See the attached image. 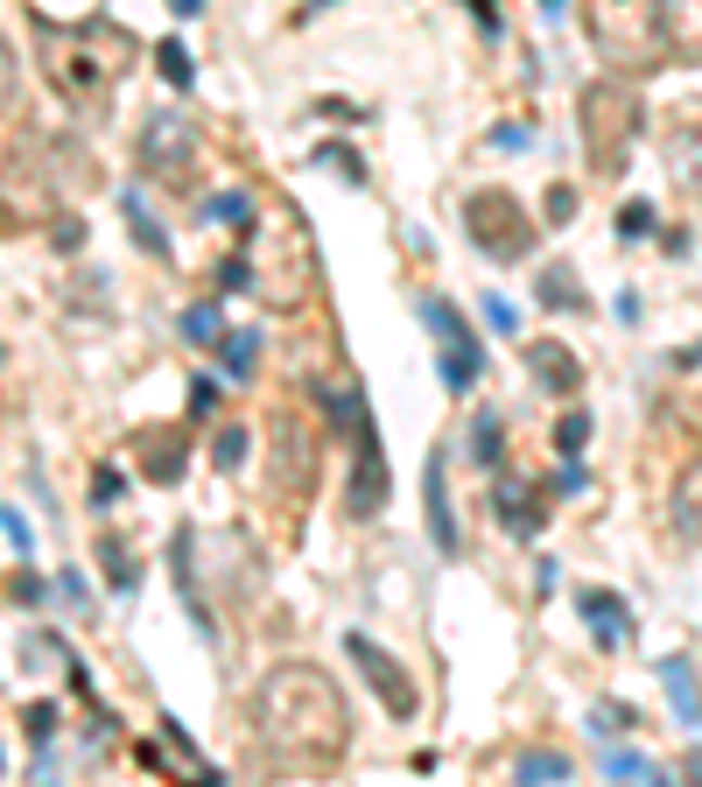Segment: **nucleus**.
Wrapping results in <instances>:
<instances>
[{
    "label": "nucleus",
    "instance_id": "15",
    "mask_svg": "<svg viewBox=\"0 0 702 787\" xmlns=\"http://www.w3.org/2000/svg\"><path fill=\"white\" fill-rule=\"evenodd\" d=\"M492 507H499V521L513 528V534H534L541 528V507H534V493L520 479H499V493H492Z\"/></svg>",
    "mask_w": 702,
    "mask_h": 787
},
{
    "label": "nucleus",
    "instance_id": "29",
    "mask_svg": "<svg viewBox=\"0 0 702 787\" xmlns=\"http://www.w3.org/2000/svg\"><path fill=\"white\" fill-rule=\"evenodd\" d=\"M618 232H625V240H639V232H653V212H647V204H625V212H618Z\"/></svg>",
    "mask_w": 702,
    "mask_h": 787
},
{
    "label": "nucleus",
    "instance_id": "8",
    "mask_svg": "<svg viewBox=\"0 0 702 787\" xmlns=\"http://www.w3.org/2000/svg\"><path fill=\"white\" fill-rule=\"evenodd\" d=\"M386 507V457H380V436L372 422L352 429V479H345V513L352 521H372Z\"/></svg>",
    "mask_w": 702,
    "mask_h": 787
},
{
    "label": "nucleus",
    "instance_id": "9",
    "mask_svg": "<svg viewBox=\"0 0 702 787\" xmlns=\"http://www.w3.org/2000/svg\"><path fill=\"white\" fill-rule=\"evenodd\" d=\"M309 479H317V436L303 429V415L275 408V493L303 499Z\"/></svg>",
    "mask_w": 702,
    "mask_h": 787
},
{
    "label": "nucleus",
    "instance_id": "30",
    "mask_svg": "<svg viewBox=\"0 0 702 787\" xmlns=\"http://www.w3.org/2000/svg\"><path fill=\"white\" fill-rule=\"evenodd\" d=\"M625 724H633V710H590V732H597V738L625 732Z\"/></svg>",
    "mask_w": 702,
    "mask_h": 787
},
{
    "label": "nucleus",
    "instance_id": "7",
    "mask_svg": "<svg viewBox=\"0 0 702 787\" xmlns=\"http://www.w3.org/2000/svg\"><path fill=\"white\" fill-rule=\"evenodd\" d=\"M141 162H148V176H169V183L197 176V134L183 127V113H155L141 127Z\"/></svg>",
    "mask_w": 702,
    "mask_h": 787
},
{
    "label": "nucleus",
    "instance_id": "20",
    "mask_svg": "<svg viewBox=\"0 0 702 787\" xmlns=\"http://www.w3.org/2000/svg\"><path fill=\"white\" fill-rule=\"evenodd\" d=\"M604 774L611 780H661V760H647V752H604Z\"/></svg>",
    "mask_w": 702,
    "mask_h": 787
},
{
    "label": "nucleus",
    "instance_id": "3",
    "mask_svg": "<svg viewBox=\"0 0 702 787\" xmlns=\"http://www.w3.org/2000/svg\"><path fill=\"white\" fill-rule=\"evenodd\" d=\"M584 22H590V42L618 64L647 71L667 42V22H661V0H584Z\"/></svg>",
    "mask_w": 702,
    "mask_h": 787
},
{
    "label": "nucleus",
    "instance_id": "18",
    "mask_svg": "<svg viewBox=\"0 0 702 787\" xmlns=\"http://www.w3.org/2000/svg\"><path fill=\"white\" fill-rule=\"evenodd\" d=\"M218 338H226V309L218 303L183 309V345H218Z\"/></svg>",
    "mask_w": 702,
    "mask_h": 787
},
{
    "label": "nucleus",
    "instance_id": "33",
    "mask_svg": "<svg viewBox=\"0 0 702 787\" xmlns=\"http://www.w3.org/2000/svg\"><path fill=\"white\" fill-rule=\"evenodd\" d=\"M0 528H8V542H14V548H28V521H22L14 507H0Z\"/></svg>",
    "mask_w": 702,
    "mask_h": 787
},
{
    "label": "nucleus",
    "instance_id": "1",
    "mask_svg": "<svg viewBox=\"0 0 702 787\" xmlns=\"http://www.w3.org/2000/svg\"><path fill=\"white\" fill-rule=\"evenodd\" d=\"M253 724H260V746L281 752L289 766H331L352 738V718H345V696L323 668L309 661H289L260 682L253 696Z\"/></svg>",
    "mask_w": 702,
    "mask_h": 787
},
{
    "label": "nucleus",
    "instance_id": "34",
    "mask_svg": "<svg viewBox=\"0 0 702 787\" xmlns=\"http://www.w3.org/2000/svg\"><path fill=\"white\" fill-rule=\"evenodd\" d=\"M218 281H226V289H246L253 267H246V261H226V267H218Z\"/></svg>",
    "mask_w": 702,
    "mask_h": 787
},
{
    "label": "nucleus",
    "instance_id": "23",
    "mask_svg": "<svg viewBox=\"0 0 702 787\" xmlns=\"http://www.w3.org/2000/svg\"><path fill=\"white\" fill-rule=\"evenodd\" d=\"M499 429H506V422H499L492 408L477 415V422H471V457H485V465H499Z\"/></svg>",
    "mask_w": 702,
    "mask_h": 787
},
{
    "label": "nucleus",
    "instance_id": "17",
    "mask_svg": "<svg viewBox=\"0 0 702 787\" xmlns=\"http://www.w3.org/2000/svg\"><path fill=\"white\" fill-rule=\"evenodd\" d=\"M513 780H527V787H548V780H570V752H520L513 760Z\"/></svg>",
    "mask_w": 702,
    "mask_h": 787
},
{
    "label": "nucleus",
    "instance_id": "36",
    "mask_svg": "<svg viewBox=\"0 0 702 787\" xmlns=\"http://www.w3.org/2000/svg\"><path fill=\"white\" fill-rule=\"evenodd\" d=\"M169 8H176V14H204V0H169Z\"/></svg>",
    "mask_w": 702,
    "mask_h": 787
},
{
    "label": "nucleus",
    "instance_id": "10",
    "mask_svg": "<svg viewBox=\"0 0 702 787\" xmlns=\"http://www.w3.org/2000/svg\"><path fill=\"white\" fill-rule=\"evenodd\" d=\"M345 655H352L358 668H366V682H372V689H380V703L394 710V718H414V703H422V696H414L408 668H400L394 655H386V647H372L366 633H352V640H345Z\"/></svg>",
    "mask_w": 702,
    "mask_h": 787
},
{
    "label": "nucleus",
    "instance_id": "32",
    "mask_svg": "<svg viewBox=\"0 0 702 787\" xmlns=\"http://www.w3.org/2000/svg\"><path fill=\"white\" fill-rule=\"evenodd\" d=\"M570 212H576V190H562V183H556V190H548V218H556V226H562V218H570Z\"/></svg>",
    "mask_w": 702,
    "mask_h": 787
},
{
    "label": "nucleus",
    "instance_id": "37",
    "mask_svg": "<svg viewBox=\"0 0 702 787\" xmlns=\"http://www.w3.org/2000/svg\"><path fill=\"white\" fill-rule=\"evenodd\" d=\"M681 774H695V780H702V752H689V760H681Z\"/></svg>",
    "mask_w": 702,
    "mask_h": 787
},
{
    "label": "nucleus",
    "instance_id": "19",
    "mask_svg": "<svg viewBox=\"0 0 702 787\" xmlns=\"http://www.w3.org/2000/svg\"><path fill=\"white\" fill-rule=\"evenodd\" d=\"M119 204H127V226H133V240H141L148 254H169V240H162V226L148 218V204H141V190H127Z\"/></svg>",
    "mask_w": 702,
    "mask_h": 787
},
{
    "label": "nucleus",
    "instance_id": "14",
    "mask_svg": "<svg viewBox=\"0 0 702 787\" xmlns=\"http://www.w3.org/2000/svg\"><path fill=\"white\" fill-rule=\"evenodd\" d=\"M527 366H534V380H548V394H576V380H584V366H576L562 345H534Z\"/></svg>",
    "mask_w": 702,
    "mask_h": 787
},
{
    "label": "nucleus",
    "instance_id": "35",
    "mask_svg": "<svg viewBox=\"0 0 702 787\" xmlns=\"http://www.w3.org/2000/svg\"><path fill=\"white\" fill-rule=\"evenodd\" d=\"M212 401H218V380H197V394H190V408H197V415H212Z\"/></svg>",
    "mask_w": 702,
    "mask_h": 787
},
{
    "label": "nucleus",
    "instance_id": "5",
    "mask_svg": "<svg viewBox=\"0 0 702 787\" xmlns=\"http://www.w3.org/2000/svg\"><path fill=\"white\" fill-rule=\"evenodd\" d=\"M633 127H639V106H633L625 85H590V92H584V141H590L597 169H618V162H625Z\"/></svg>",
    "mask_w": 702,
    "mask_h": 787
},
{
    "label": "nucleus",
    "instance_id": "6",
    "mask_svg": "<svg viewBox=\"0 0 702 787\" xmlns=\"http://www.w3.org/2000/svg\"><path fill=\"white\" fill-rule=\"evenodd\" d=\"M422 317H429V331L443 338V359H436L443 388H450V394L477 388V373H485V352H477V338L464 331V317H457V309L443 303V295H422Z\"/></svg>",
    "mask_w": 702,
    "mask_h": 787
},
{
    "label": "nucleus",
    "instance_id": "24",
    "mask_svg": "<svg viewBox=\"0 0 702 787\" xmlns=\"http://www.w3.org/2000/svg\"><path fill=\"white\" fill-rule=\"evenodd\" d=\"M584 436H590V415L570 408V415L556 422V450H562V457H584Z\"/></svg>",
    "mask_w": 702,
    "mask_h": 787
},
{
    "label": "nucleus",
    "instance_id": "27",
    "mask_svg": "<svg viewBox=\"0 0 702 787\" xmlns=\"http://www.w3.org/2000/svg\"><path fill=\"white\" fill-rule=\"evenodd\" d=\"M212 457H218V471H232L239 457H246V429H226V436L212 443Z\"/></svg>",
    "mask_w": 702,
    "mask_h": 787
},
{
    "label": "nucleus",
    "instance_id": "2",
    "mask_svg": "<svg viewBox=\"0 0 702 787\" xmlns=\"http://www.w3.org/2000/svg\"><path fill=\"white\" fill-rule=\"evenodd\" d=\"M42 36H50V50H42L50 85L64 99H78V106L106 99L113 78H127V64H133V42L113 22H71V28H42Z\"/></svg>",
    "mask_w": 702,
    "mask_h": 787
},
{
    "label": "nucleus",
    "instance_id": "26",
    "mask_svg": "<svg viewBox=\"0 0 702 787\" xmlns=\"http://www.w3.org/2000/svg\"><path fill=\"white\" fill-rule=\"evenodd\" d=\"M119 493H127V479H119L113 465H99V471H92V507H113Z\"/></svg>",
    "mask_w": 702,
    "mask_h": 787
},
{
    "label": "nucleus",
    "instance_id": "12",
    "mask_svg": "<svg viewBox=\"0 0 702 787\" xmlns=\"http://www.w3.org/2000/svg\"><path fill=\"white\" fill-rule=\"evenodd\" d=\"M584 619H590V633H597V647H625L633 640V619H625V598H611V591H584Z\"/></svg>",
    "mask_w": 702,
    "mask_h": 787
},
{
    "label": "nucleus",
    "instance_id": "13",
    "mask_svg": "<svg viewBox=\"0 0 702 787\" xmlns=\"http://www.w3.org/2000/svg\"><path fill=\"white\" fill-rule=\"evenodd\" d=\"M661 22L681 56H702V0H661Z\"/></svg>",
    "mask_w": 702,
    "mask_h": 787
},
{
    "label": "nucleus",
    "instance_id": "16",
    "mask_svg": "<svg viewBox=\"0 0 702 787\" xmlns=\"http://www.w3.org/2000/svg\"><path fill=\"white\" fill-rule=\"evenodd\" d=\"M661 675H667V696H675L681 724H689V732H702V689H695V668L675 655V661H661Z\"/></svg>",
    "mask_w": 702,
    "mask_h": 787
},
{
    "label": "nucleus",
    "instance_id": "28",
    "mask_svg": "<svg viewBox=\"0 0 702 787\" xmlns=\"http://www.w3.org/2000/svg\"><path fill=\"white\" fill-rule=\"evenodd\" d=\"M485 323L492 331H520V309L506 303V295H485Z\"/></svg>",
    "mask_w": 702,
    "mask_h": 787
},
{
    "label": "nucleus",
    "instance_id": "31",
    "mask_svg": "<svg viewBox=\"0 0 702 787\" xmlns=\"http://www.w3.org/2000/svg\"><path fill=\"white\" fill-rule=\"evenodd\" d=\"M8 106H14V50L0 42V113H8Z\"/></svg>",
    "mask_w": 702,
    "mask_h": 787
},
{
    "label": "nucleus",
    "instance_id": "22",
    "mask_svg": "<svg viewBox=\"0 0 702 787\" xmlns=\"http://www.w3.org/2000/svg\"><path fill=\"white\" fill-rule=\"evenodd\" d=\"M253 359H260V331H232V345H226V380H246Z\"/></svg>",
    "mask_w": 702,
    "mask_h": 787
},
{
    "label": "nucleus",
    "instance_id": "11",
    "mask_svg": "<svg viewBox=\"0 0 702 787\" xmlns=\"http://www.w3.org/2000/svg\"><path fill=\"white\" fill-rule=\"evenodd\" d=\"M422 499H429V542H436L443 556H457V513H450V493H443V457H429Z\"/></svg>",
    "mask_w": 702,
    "mask_h": 787
},
{
    "label": "nucleus",
    "instance_id": "25",
    "mask_svg": "<svg viewBox=\"0 0 702 787\" xmlns=\"http://www.w3.org/2000/svg\"><path fill=\"white\" fill-rule=\"evenodd\" d=\"M155 64H162V78H169L176 92H190V78H197V71H190V50H183V42H162Z\"/></svg>",
    "mask_w": 702,
    "mask_h": 787
},
{
    "label": "nucleus",
    "instance_id": "4",
    "mask_svg": "<svg viewBox=\"0 0 702 787\" xmlns=\"http://www.w3.org/2000/svg\"><path fill=\"white\" fill-rule=\"evenodd\" d=\"M464 232L477 240V254H492V261H527L534 254V226H527L513 190H471L464 198Z\"/></svg>",
    "mask_w": 702,
    "mask_h": 787
},
{
    "label": "nucleus",
    "instance_id": "21",
    "mask_svg": "<svg viewBox=\"0 0 702 787\" xmlns=\"http://www.w3.org/2000/svg\"><path fill=\"white\" fill-rule=\"evenodd\" d=\"M204 218H218V226H239V232H246V226H253V198H246V190H226V198L204 204Z\"/></svg>",
    "mask_w": 702,
    "mask_h": 787
}]
</instances>
